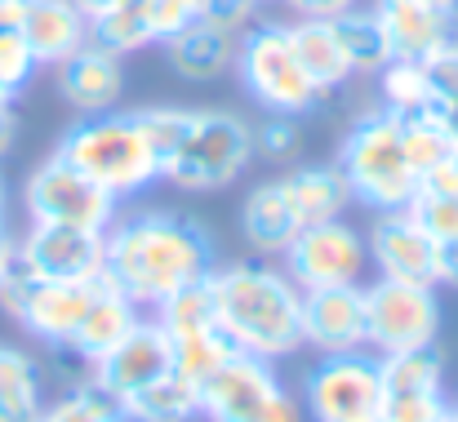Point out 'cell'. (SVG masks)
Listing matches in <instances>:
<instances>
[{"label": "cell", "instance_id": "6da1fadb", "mask_svg": "<svg viewBox=\"0 0 458 422\" xmlns=\"http://www.w3.org/2000/svg\"><path fill=\"white\" fill-rule=\"evenodd\" d=\"M103 241H107L103 281L116 284L139 311H156L165 298L205 281L218 267L209 227L182 209L116 214Z\"/></svg>", "mask_w": 458, "mask_h": 422}, {"label": "cell", "instance_id": "7a4b0ae2", "mask_svg": "<svg viewBox=\"0 0 458 422\" xmlns=\"http://www.w3.org/2000/svg\"><path fill=\"white\" fill-rule=\"evenodd\" d=\"M209 293L227 338L259 360H290L303 351V289L285 267L267 263H227L209 272Z\"/></svg>", "mask_w": 458, "mask_h": 422}, {"label": "cell", "instance_id": "3957f363", "mask_svg": "<svg viewBox=\"0 0 458 422\" xmlns=\"http://www.w3.org/2000/svg\"><path fill=\"white\" fill-rule=\"evenodd\" d=\"M54 156H63L67 165L89 173L116 200L143 196V191H152L156 182H165L160 156L148 142L134 112H103V116L72 121L63 130L58 147H54Z\"/></svg>", "mask_w": 458, "mask_h": 422}, {"label": "cell", "instance_id": "277c9868", "mask_svg": "<svg viewBox=\"0 0 458 422\" xmlns=\"http://www.w3.org/2000/svg\"><path fill=\"white\" fill-rule=\"evenodd\" d=\"M334 165L343 169V178L352 187V200L374 209V214L405 209L410 196L419 191V173H414V165L405 156V142H401V121L387 107L365 112L347 125Z\"/></svg>", "mask_w": 458, "mask_h": 422}, {"label": "cell", "instance_id": "5b68a950", "mask_svg": "<svg viewBox=\"0 0 458 422\" xmlns=\"http://www.w3.org/2000/svg\"><path fill=\"white\" fill-rule=\"evenodd\" d=\"M236 80L241 89L263 107V112H281V116H299L316 112L325 103V94L307 80L303 63L294 54L290 40V22L276 18H254L241 40H236Z\"/></svg>", "mask_w": 458, "mask_h": 422}, {"label": "cell", "instance_id": "8992f818", "mask_svg": "<svg viewBox=\"0 0 458 422\" xmlns=\"http://www.w3.org/2000/svg\"><path fill=\"white\" fill-rule=\"evenodd\" d=\"M254 160V134L241 112L191 107V125L165 165V182L178 191H227Z\"/></svg>", "mask_w": 458, "mask_h": 422}, {"label": "cell", "instance_id": "52a82bcc", "mask_svg": "<svg viewBox=\"0 0 458 422\" xmlns=\"http://www.w3.org/2000/svg\"><path fill=\"white\" fill-rule=\"evenodd\" d=\"M200 418L205 422H307L299 396L285 392L272 360L236 351L218 374L200 383Z\"/></svg>", "mask_w": 458, "mask_h": 422}, {"label": "cell", "instance_id": "ba28073f", "mask_svg": "<svg viewBox=\"0 0 458 422\" xmlns=\"http://www.w3.org/2000/svg\"><path fill=\"white\" fill-rule=\"evenodd\" d=\"M156 320L165 325L169 333V347H174V369L182 378H191L196 387L218 374L241 347L227 338L223 320H218V307H214V293H209V276L187 289H178L174 298H165L152 311Z\"/></svg>", "mask_w": 458, "mask_h": 422}, {"label": "cell", "instance_id": "9c48e42d", "mask_svg": "<svg viewBox=\"0 0 458 422\" xmlns=\"http://www.w3.org/2000/svg\"><path fill=\"white\" fill-rule=\"evenodd\" d=\"M383 405V360L378 351H334L320 356L303 378V409L311 422H374Z\"/></svg>", "mask_w": 458, "mask_h": 422}, {"label": "cell", "instance_id": "30bf717a", "mask_svg": "<svg viewBox=\"0 0 458 422\" xmlns=\"http://www.w3.org/2000/svg\"><path fill=\"white\" fill-rule=\"evenodd\" d=\"M98 284L103 281H36V276L9 267L4 281H0V307L36 342L67 351V342H72L85 307L94 302Z\"/></svg>", "mask_w": 458, "mask_h": 422}, {"label": "cell", "instance_id": "8fae6325", "mask_svg": "<svg viewBox=\"0 0 458 422\" xmlns=\"http://www.w3.org/2000/svg\"><path fill=\"white\" fill-rule=\"evenodd\" d=\"M22 209L31 223H67V227L107 232L112 218L121 214V200L107 187H98L89 173L67 165L63 156H45L22 182Z\"/></svg>", "mask_w": 458, "mask_h": 422}, {"label": "cell", "instance_id": "7c38bea8", "mask_svg": "<svg viewBox=\"0 0 458 422\" xmlns=\"http://www.w3.org/2000/svg\"><path fill=\"white\" fill-rule=\"evenodd\" d=\"M365 329H369V351L378 356L432 347L441 338L437 284L387 281V276L365 284Z\"/></svg>", "mask_w": 458, "mask_h": 422}, {"label": "cell", "instance_id": "4fadbf2b", "mask_svg": "<svg viewBox=\"0 0 458 422\" xmlns=\"http://www.w3.org/2000/svg\"><path fill=\"white\" fill-rule=\"evenodd\" d=\"M281 267L303 293L338 289V284H365L369 249H365V236L347 218H334L320 227H303L290 241V249L281 254Z\"/></svg>", "mask_w": 458, "mask_h": 422}, {"label": "cell", "instance_id": "5bb4252c", "mask_svg": "<svg viewBox=\"0 0 458 422\" xmlns=\"http://www.w3.org/2000/svg\"><path fill=\"white\" fill-rule=\"evenodd\" d=\"M107 241L89 227L67 223H31L13 241V267L36 281H103Z\"/></svg>", "mask_w": 458, "mask_h": 422}, {"label": "cell", "instance_id": "9a60e30c", "mask_svg": "<svg viewBox=\"0 0 458 422\" xmlns=\"http://www.w3.org/2000/svg\"><path fill=\"white\" fill-rule=\"evenodd\" d=\"M89 383L98 392H107L112 401H130L134 392L152 387L156 378H165L174 369V347H169V333L156 316H139V325L103 356L89 365Z\"/></svg>", "mask_w": 458, "mask_h": 422}, {"label": "cell", "instance_id": "2e32d148", "mask_svg": "<svg viewBox=\"0 0 458 422\" xmlns=\"http://www.w3.org/2000/svg\"><path fill=\"white\" fill-rule=\"evenodd\" d=\"M365 249H369V267L387 281L437 284V241L414 223L410 209L374 214L365 232Z\"/></svg>", "mask_w": 458, "mask_h": 422}, {"label": "cell", "instance_id": "e0dca14e", "mask_svg": "<svg viewBox=\"0 0 458 422\" xmlns=\"http://www.w3.org/2000/svg\"><path fill=\"white\" fill-rule=\"evenodd\" d=\"M54 89L76 116L116 112L125 98V58L98 40H85L76 54H67L54 67Z\"/></svg>", "mask_w": 458, "mask_h": 422}, {"label": "cell", "instance_id": "ac0fdd59", "mask_svg": "<svg viewBox=\"0 0 458 422\" xmlns=\"http://www.w3.org/2000/svg\"><path fill=\"white\" fill-rule=\"evenodd\" d=\"M303 347H311L316 356L369 347L365 284H338V289L303 293Z\"/></svg>", "mask_w": 458, "mask_h": 422}, {"label": "cell", "instance_id": "d6986e66", "mask_svg": "<svg viewBox=\"0 0 458 422\" xmlns=\"http://www.w3.org/2000/svg\"><path fill=\"white\" fill-rule=\"evenodd\" d=\"M236 40L241 36L218 27L214 18H191L187 27H178L160 40V54L178 80L205 85V80H218L236 67Z\"/></svg>", "mask_w": 458, "mask_h": 422}, {"label": "cell", "instance_id": "ffe728a7", "mask_svg": "<svg viewBox=\"0 0 458 422\" xmlns=\"http://www.w3.org/2000/svg\"><path fill=\"white\" fill-rule=\"evenodd\" d=\"M374 13L387 27L392 54L410 58V63H423L428 54H437L450 40H458V13H441L423 0H374Z\"/></svg>", "mask_w": 458, "mask_h": 422}, {"label": "cell", "instance_id": "44dd1931", "mask_svg": "<svg viewBox=\"0 0 458 422\" xmlns=\"http://www.w3.org/2000/svg\"><path fill=\"white\" fill-rule=\"evenodd\" d=\"M18 31L27 36L40 67H58L89 40V18L76 9V0H27Z\"/></svg>", "mask_w": 458, "mask_h": 422}, {"label": "cell", "instance_id": "7402d4cb", "mask_svg": "<svg viewBox=\"0 0 458 422\" xmlns=\"http://www.w3.org/2000/svg\"><path fill=\"white\" fill-rule=\"evenodd\" d=\"M281 187H285V200L299 218V232L347 218V209H352V187L334 160L329 165H299V169L281 173Z\"/></svg>", "mask_w": 458, "mask_h": 422}, {"label": "cell", "instance_id": "603a6c76", "mask_svg": "<svg viewBox=\"0 0 458 422\" xmlns=\"http://www.w3.org/2000/svg\"><path fill=\"white\" fill-rule=\"evenodd\" d=\"M139 307L116 289V284H98V293H94V302L85 307V316H81V325H76V333H72V342H67V351L81 360V365H94V360H103L134 325H139Z\"/></svg>", "mask_w": 458, "mask_h": 422}, {"label": "cell", "instance_id": "cb8c5ba5", "mask_svg": "<svg viewBox=\"0 0 458 422\" xmlns=\"http://www.w3.org/2000/svg\"><path fill=\"white\" fill-rule=\"evenodd\" d=\"M241 236H245V245L259 258H281L290 249V241L299 236V218H294V209L285 200L281 178H267V182H259L245 196V205H241Z\"/></svg>", "mask_w": 458, "mask_h": 422}, {"label": "cell", "instance_id": "d4e9b609", "mask_svg": "<svg viewBox=\"0 0 458 422\" xmlns=\"http://www.w3.org/2000/svg\"><path fill=\"white\" fill-rule=\"evenodd\" d=\"M290 40H294V54H299V63H303L307 80H311L325 98L338 94V89H347V80H356L329 18H290Z\"/></svg>", "mask_w": 458, "mask_h": 422}, {"label": "cell", "instance_id": "484cf974", "mask_svg": "<svg viewBox=\"0 0 458 422\" xmlns=\"http://www.w3.org/2000/svg\"><path fill=\"white\" fill-rule=\"evenodd\" d=\"M334 31H338V45L347 54V67L352 76H378L396 54H392V40H387V27L383 18L374 13V4H352L343 13L329 18Z\"/></svg>", "mask_w": 458, "mask_h": 422}, {"label": "cell", "instance_id": "4316f807", "mask_svg": "<svg viewBox=\"0 0 458 422\" xmlns=\"http://www.w3.org/2000/svg\"><path fill=\"white\" fill-rule=\"evenodd\" d=\"M45 414L40 365L22 347L0 342V422H36Z\"/></svg>", "mask_w": 458, "mask_h": 422}, {"label": "cell", "instance_id": "83f0119b", "mask_svg": "<svg viewBox=\"0 0 458 422\" xmlns=\"http://www.w3.org/2000/svg\"><path fill=\"white\" fill-rule=\"evenodd\" d=\"M125 414L134 422H196L200 418V387L191 378H182L178 369H169L165 378H156L152 387H143L125 401Z\"/></svg>", "mask_w": 458, "mask_h": 422}, {"label": "cell", "instance_id": "f1b7e54d", "mask_svg": "<svg viewBox=\"0 0 458 422\" xmlns=\"http://www.w3.org/2000/svg\"><path fill=\"white\" fill-rule=\"evenodd\" d=\"M89 40L107 45L112 54H134V49H148L156 45V27L152 13H148V0H116L107 13L89 18Z\"/></svg>", "mask_w": 458, "mask_h": 422}, {"label": "cell", "instance_id": "f546056e", "mask_svg": "<svg viewBox=\"0 0 458 422\" xmlns=\"http://www.w3.org/2000/svg\"><path fill=\"white\" fill-rule=\"evenodd\" d=\"M378 98L392 116H414V112H432L437 103V89L423 72V63H410V58H392L378 76Z\"/></svg>", "mask_w": 458, "mask_h": 422}, {"label": "cell", "instance_id": "4dcf8cb0", "mask_svg": "<svg viewBox=\"0 0 458 422\" xmlns=\"http://www.w3.org/2000/svg\"><path fill=\"white\" fill-rule=\"evenodd\" d=\"M36 422H134V418L125 414L121 401H112L107 392H98L94 383H76L54 405H45V414Z\"/></svg>", "mask_w": 458, "mask_h": 422}, {"label": "cell", "instance_id": "1f68e13d", "mask_svg": "<svg viewBox=\"0 0 458 422\" xmlns=\"http://www.w3.org/2000/svg\"><path fill=\"white\" fill-rule=\"evenodd\" d=\"M396 121H401V142H405V156H410L414 173L432 169L437 160H445V156L458 151L454 139H450V130H445L441 116H432V112H414V116H396Z\"/></svg>", "mask_w": 458, "mask_h": 422}, {"label": "cell", "instance_id": "d6a6232c", "mask_svg": "<svg viewBox=\"0 0 458 422\" xmlns=\"http://www.w3.org/2000/svg\"><path fill=\"white\" fill-rule=\"evenodd\" d=\"M254 134V156L267 165H290L303 151V125L299 116H281V112H263L259 125H250Z\"/></svg>", "mask_w": 458, "mask_h": 422}, {"label": "cell", "instance_id": "836d02e7", "mask_svg": "<svg viewBox=\"0 0 458 422\" xmlns=\"http://www.w3.org/2000/svg\"><path fill=\"white\" fill-rule=\"evenodd\" d=\"M405 209L414 214V223H419L437 245L458 241V196H441V191H423V187H419Z\"/></svg>", "mask_w": 458, "mask_h": 422}, {"label": "cell", "instance_id": "e575fe53", "mask_svg": "<svg viewBox=\"0 0 458 422\" xmlns=\"http://www.w3.org/2000/svg\"><path fill=\"white\" fill-rule=\"evenodd\" d=\"M450 409L445 392H383L374 422H437Z\"/></svg>", "mask_w": 458, "mask_h": 422}, {"label": "cell", "instance_id": "d590c367", "mask_svg": "<svg viewBox=\"0 0 458 422\" xmlns=\"http://www.w3.org/2000/svg\"><path fill=\"white\" fill-rule=\"evenodd\" d=\"M36 72H40V63H36L27 36L18 27H0V85L13 89V94H22Z\"/></svg>", "mask_w": 458, "mask_h": 422}, {"label": "cell", "instance_id": "8d00e7d4", "mask_svg": "<svg viewBox=\"0 0 458 422\" xmlns=\"http://www.w3.org/2000/svg\"><path fill=\"white\" fill-rule=\"evenodd\" d=\"M205 4H209V0H148V13H152V27H156V45H160L169 31L187 27L191 18H200Z\"/></svg>", "mask_w": 458, "mask_h": 422}, {"label": "cell", "instance_id": "74e56055", "mask_svg": "<svg viewBox=\"0 0 458 422\" xmlns=\"http://www.w3.org/2000/svg\"><path fill=\"white\" fill-rule=\"evenodd\" d=\"M259 9H263L259 0H209L200 18H214L218 27H227V31H236V36H241V31L259 18Z\"/></svg>", "mask_w": 458, "mask_h": 422}, {"label": "cell", "instance_id": "f35d334b", "mask_svg": "<svg viewBox=\"0 0 458 422\" xmlns=\"http://www.w3.org/2000/svg\"><path fill=\"white\" fill-rule=\"evenodd\" d=\"M419 187L423 191H441V196H458V151L445 156V160H437L432 169H423L419 173Z\"/></svg>", "mask_w": 458, "mask_h": 422}, {"label": "cell", "instance_id": "ab89813d", "mask_svg": "<svg viewBox=\"0 0 458 422\" xmlns=\"http://www.w3.org/2000/svg\"><path fill=\"white\" fill-rule=\"evenodd\" d=\"M294 18H334V13H343V9H352V4H365V0H281Z\"/></svg>", "mask_w": 458, "mask_h": 422}, {"label": "cell", "instance_id": "60d3db41", "mask_svg": "<svg viewBox=\"0 0 458 422\" xmlns=\"http://www.w3.org/2000/svg\"><path fill=\"white\" fill-rule=\"evenodd\" d=\"M437 284L441 289H458V241L437 245Z\"/></svg>", "mask_w": 458, "mask_h": 422}, {"label": "cell", "instance_id": "b9f144b4", "mask_svg": "<svg viewBox=\"0 0 458 422\" xmlns=\"http://www.w3.org/2000/svg\"><path fill=\"white\" fill-rule=\"evenodd\" d=\"M432 116H441V125L450 130V139H454V147H458V94L454 98H437V103H432Z\"/></svg>", "mask_w": 458, "mask_h": 422}, {"label": "cell", "instance_id": "7bdbcfd3", "mask_svg": "<svg viewBox=\"0 0 458 422\" xmlns=\"http://www.w3.org/2000/svg\"><path fill=\"white\" fill-rule=\"evenodd\" d=\"M13 142H18V116L13 107H0V160L13 151Z\"/></svg>", "mask_w": 458, "mask_h": 422}, {"label": "cell", "instance_id": "ee69618b", "mask_svg": "<svg viewBox=\"0 0 458 422\" xmlns=\"http://www.w3.org/2000/svg\"><path fill=\"white\" fill-rule=\"evenodd\" d=\"M13 232H9V223H4V214H0V281H4V272L13 267Z\"/></svg>", "mask_w": 458, "mask_h": 422}, {"label": "cell", "instance_id": "f6af8a7d", "mask_svg": "<svg viewBox=\"0 0 458 422\" xmlns=\"http://www.w3.org/2000/svg\"><path fill=\"white\" fill-rule=\"evenodd\" d=\"M116 0H76V9L85 13V18H98V13H107Z\"/></svg>", "mask_w": 458, "mask_h": 422}, {"label": "cell", "instance_id": "bcb514c9", "mask_svg": "<svg viewBox=\"0 0 458 422\" xmlns=\"http://www.w3.org/2000/svg\"><path fill=\"white\" fill-rule=\"evenodd\" d=\"M423 4H432V9H441V13H458V0H423Z\"/></svg>", "mask_w": 458, "mask_h": 422}, {"label": "cell", "instance_id": "7dc6e473", "mask_svg": "<svg viewBox=\"0 0 458 422\" xmlns=\"http://www.w3.org/2000/svg\"><path fill=\"white\" fill-rule=\"evenodd\" d=\"M0 214H4V178H0Z\"/></svg>", "mask_w": 458, "mask_h": 422}, {"label": "cell", "instance_id": "c3c4849f", "mask_svg": "<svg viewBox=\"0 0 458 422\" xmlns=\"http://www.w3.org/2000/svg\"><path fill=\"white\" fill-rule=\"evenodd\" d=\"M437 422H454V414H450V409H445V414H441V418H437Z\"/></svg>", "mask_w": 458, "mask_h": 422}, {"label": "cell", "instance_id": "681fc988", "mask_svg": "<svg viewBox=\"0 0 458 422\" xmlns=\"http://www.w3.org/2000/svg\"><path fill=\"white\" fill-rule=\"evenodd\" d=\"M450 414H454V422H458V401H454V405H450Z\"/></svg>", "mask_w": 458, "mask_h": 422}, {"label": "cell", "instance_id": "f907efd6", "mask_svg": "<svg viewBox=\"0 0 458 422\" xmlns=\"http://www.w3.org/2000/svg\"><path fill=\"white\" fill-rule=\"evenodd\" d=\"M259 4H267V0H259Z\"/></svg>", "mask_w": 458, "mask_h": 422}]
</instances>
